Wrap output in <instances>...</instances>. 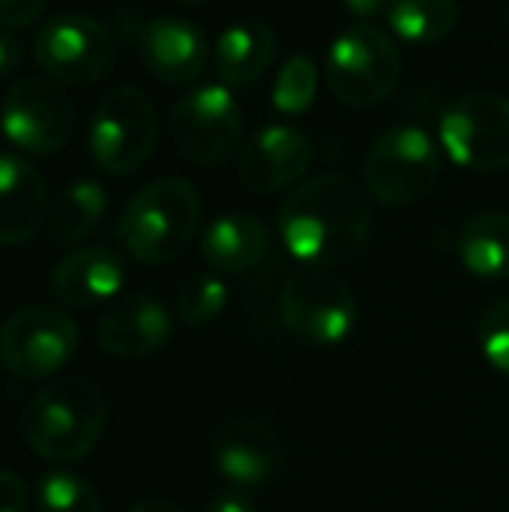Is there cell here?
Segmentation results:
<instances>
[{
	"mask_svg": "<svg viewBox=\"0 0 509 512\" xmlns=\"http://www.w3.org/2000/svg\"><path fill=\"white\" fill-rule=\"evenodd\" d=\"M372 195L345 174H321L288 192L279 237L303 267L333 270L363 255L372 237Z\"/></svg>",
	"mask_w": 509,
	"mask_h": 512,
	"instance_id": "cell-1",
	"label": "cell"
},
{
	"mask_svg": "<svg viewBox=\"0 0 509 512\" xmlns=\"http://www.w3.org/2000/svg\"><path fill=\"white\" fill-rule=\"evenodd\" d=\"M105 393L87 378H60L42 387L21 414L27 447L51 465L84 459L105 429Z\"/></svg>",
	"mask_w": 509,
	"mask_h": 512,
	"instance_id": "cell-2",
	"label": "cell"
},
{
	"mask_svg": "<svg viewBox=\"0 0 509 512\" xmlns=\"http://www.w3.org/2000/svg\"><path fill=\"white\" fill-rule=\"evenodd\" d=\"M201 225V195L183 177H162L129 198L117 219L120 246L141 264L177 261Z\"/></svg>",
	"mask_w": 509,
	"mask_h": 512,
	"instance_id": "cell-3",
	"label": "cell"
},
{
	"mask_svg": "<svg viewBox=\"0 0 509 512\" xmlns=\"http://www.w3.org/2000/svg\"><path fill=\"white\" fill-rule=\"evenodd\" d=\"M441 177L438 141L420 126H393L381 132L363 165V183L372 201L384 207H411L426 198Z\"/></svg>",
	"mask_w": 509,
	"mask_h": 512,
	"instance_id": "cell-4",
	"label": "cell"
},
{
	"mask_svg": "<svg viewBox=\"0 0 509 512\" xmlns=\"http://www.w3.org/2000/svg\"><path fill=\"white\" fill-rule=\"evenodd\" d=\"M399 78V48L381 27L357 21L333 39L327 54V84L339 102L372 108L396 90Z\"/></svg>",
	"mask_w": 509,
	"mask_h": 512,
	"instance_id": "cell-5",
	"label": "cell"
},
{
	"mask_svg": "<svg viewBox=\"0 0 509 512\" xmlns=\"http://www.w3.org/2000/svg\"><path fill=\"white\" fill-rule=\"evenodd\" d=\"M279 315L297 342L309 348H336L357 324V297L336 273L306 267L285 282Z\"/></svg>",
	"mask_w": 509,
	"mask_h": 512,
	"instance_id": "cell-6",
	"label": "cell"
},
{
	"mask_svg": "<svg viewBox=\"0 0 509 512\" xmlns=\"http://www.w3.org/2000/svg\"><path fill=\"white\" fill-rule=\"evenodd\" d=\"M168 135L186 162L216 168L234 156L243 138V108L225 84H201L174 102Z\"/></svg>",
	"mask_w": 509,
	"mask_h": 512,
	"instance_id": "cell-7",
	"label": "cell"
},
{
	"mask_svg": "<svg viewBox=\"0 0 509 512\" xmlns=\"http://www.w3.org/2000/svg\"><path fill=\"white\" fill-rule=\"evenodd\" d=\"M156 111L138 87H114L93 111L87 147L93 162L114 177L141 171L156 150Z\"/></svg>",
	"mask_w": 509,
	"mask_h": 512,
	"instance_id": "cell-8",
	"label": "cell"
},
{
	"mask_svg": "<svg viewBox=\"0 0 509 512\" xmlns=\"http://www.w3.org/2000/svg\"><path fill=\"white\" fill-rule=\"evenodd\" d=\"M444 153L468 171L498 174L509 168V99L501 93L459 96L438 126Z\"/></svg>",
	"mask_w": 509,
	"mask_h": 512,
	"instance_id": "cell-9",
	"label": "cell"
},
{
	"mask_svg": "<svg viewBox=\"0 0 509 512\" xmlns=\"http://www.w3.org/2000/svg\"><path fill=\"white\" fill-rule=\"evenodd\" d=\"M78 348V324L51 303H33L0 327V363L15 378L39 381L57 375Z\"/></svg>",
	"mask_w": 509,
	"mask_h": 512,
	"instance_id": "cell-10",
	"label": "cell"
},
{
	"mask_svg": "<svg viewBox=\"0 0 509 512\" xmlns=\"http://www.w3.org/2000/svg\"><path fill=\"white\" fill-rule=\"evenodd\" d=\"M75 108L63 93V84L48 75L18 78L0 108L3 138L33 156H51L72 138Z\"/></svg>",
	"mask_w": 509,
	"mask_h": 512,
	"instance_id": "cell-11",
	"label": "cell"
},
{
	"mask_svg": "<svg viewBox=\"0 0 509 512\" xmlns=\"http://www.w3.org/2000/svg\"><path fill=\"white\" fill-rule=\"evenodd\" d=\"M39 69L63 87L102 81L114 66V42L102 24L84 15H57L33 39Z\"/></svg>",
	"mask_w": 509,
	"mask_h": 512,
	"instance_id": "cell-12",
	"label": "cell"
},
{
	"mask_svg": "<svg viewBox=\"0 0 509 512\" xmlns=\"http://www.w3.org/2000/svg\"><path fill=\"white\" fill-rule=\"evenodd\" d=\"M315 147L309 135L288 123L264 126L240 153V183L255 195H273L297 183L312 165Z\"/></svg>",
	"mask_w": 509,
	"mask_h": 512,
	"instance_id": "cell-13",
	"label": "cell"
},
{
	"mask_svg": "<svg viewBox=\"0 0 509 512\" xmlns=\"http://www.w3.org/2000/svg\"><path fill=\"white\" fill-rule=\"evenodd\" d=\"M213 465L231 486L258 489L282 465L279 432L261 417H234L213 438Z\"/></svg>",
	"mask_w": 509,
	"mask_h": 512,
	"instance_id": "cell-14",
	"label": "cell"
},
{
	"mask_svg": "<svg viewBox=\"0 0 509 512\" xmlns=\"http://www.w3.org/2000/svg\"><path fill=\"white\" fill-rule=\"evenodd\" d=\"M141 60L165 84H192L207 69L210 45L192 21L162 15L141 30Z\"/></svg>",
	"mask_w": 509,
	"mask_h": 512,
	"instance_id": "cell-15",
	"label": "cell"
},
{
	"mask_svg": "<svg viewBox=\"0 0 509 512\" xmlns=\"http://www.w3.org/2000/svg\"><path fill=\"white\" fill-rule=\"evenodd\" d=\"M171 333H174L171 312L165 309V303H159L150 294H135L120 300L102 315L96 327V339L102 351L123 360L156 354L159 348L168 345Z\"/></svg>",
	"mask_w": 509,
	"mask_h": 512,
	"instance_id": "cell-16",
	"label": "cell"
},
{
	"mask_svg": "<svg viewBox=\"0 0 509 512\" xmlns=\"http://www.w3.org/2000/svg\"><path fill=\"white\" fill-rule=\"evenodd\" d=\"M51 294L63 306L90 309L117 297L126 285V267L117 252L105 246H84L69 252L51 273Z\"/></svg>",
	"mask_w": 509,
	"mask_h": 512,
	"instance_id": "cell-17",
	"label": "cell"
},
{
	"mask_svg": "<svg viewBox=\"0 0 509 512\" xmlns=\"http://www.w3.org/2000/svg\"><path fill=\"white\" fill-rule=\"evenodd\" d=\"M48 219V195L39 171L12 156L0 153V246H21Z\"/></svg>",
	"mask_w": 509,
	"mask_h": 512,
	"instance_id": "cell-18",
	"label": "cell"
},
{
	"mask_svg": "<svg viewBox=\"0 0 509 512\" xmlns=\"http://www.w3.org/2000/svg\"><path fill=\"white\" fill-rule=\"evenodd\" d=\"M270 234L258 216L225 213L201 237V258L216 273H249L267 255Z\"/></svg>",
	"mask_w": 509,
	"mask_h": 512,
	"instance_id": "cell-19",
	"label": "cell"
},
{
	"mask_svg": "<svg viewBox=\"0 0 509 512\" xmlns=\"http://www.w3.org/2000/svg\"><path fill=\"white\" fill-rule=\"evenodd\" d=\"M276 54V33L264 21L246 18L225 27L216 39L213 60L225 84H252L261 78Z\"/></svg>",
	"mask_w": 509,
	"mask_h": 512,
	"instance_id": "cell-20",
	"label": "cell"
},
{
	"mask_svg": "<svg viewBox=\"0 0 509 512\" xmlns=\"http://www.w3.org/2000/svg\"><path fill=\"white\" fill-rule=\"evenodd\" d=\"M462 267L489 282L509 279V213L489 210L471 216L456 240Z\"/></svg>",
	"mask_w": 509,
	"mask_h": 512,
	"instance_id": "cell-21",
	"label": "cell"
},
{
	"mask_svg": "<svg viewBox=\"0 0 509 512\" xmlns=\"http://www.w3.org/2000/svg\"><path fill=\"white\" fill-rule=\"evenodd\" d=\"M108 195L96 180H75L48 207V231L57 243L75 246L90 237L105 219Z\"/></svg>",
	"mask_w": 509,
	"mask_h": 512,
	"instance_id": "cell-22",
	"label": "cell"
},
{
	"mask_svg": "<svg viewBox=\"0 0 509 512\" xmlns=\"http://www.w3.org/2000/svg\"><path fill=\"white\" fill-rule=\"evenodd\" d=\"M390 30L411 45H435L453 33L459 24L456 0H390L387 6Z\"/></svg>",
	"mask_w": 509,
	"mask_h": 512,
	"instance_id": "cell-23",
	"label": "cell"
},
{
	"mask_svg": "<svg viewBox=\"0 0 509 512\" xmlns=\"http://www.w3.org/2000/svg\"><path fill=\"white\" fill-rule=\"evenodd\" d=\"M33 501L39 512H102L93 486L84 477L72 471H60V468L39 477Z\"/></svg>",
	"mask_w": 509,
	"mask_h": 512,
	"instance_id": "cell-24",
	"label": "cell"
},
{
	"mask_svg": "<svg viewBox=\"0 0 509 512\" xmlns=\"http://www.w3.org/2000/svg\"><path fill=\"white\" fill-rule=\"evenodd\" d=\"M228 306V285L219 273H195L177 294V315L186 327H210Z\"/></svg>",
	"mask_w": 509,
	"mask_h": 512,
	"instance_id": "cell-25",
	"label": "cell"
},
{
	"mask_svg": "<svg viewBox=\"0 0 509 512\" xmlns=\"http://www.w3.org/2000/svg\"><path fill=\"white\" fill-rule=\"evenodd\" d=\"M318 93V69L306 54H294L285 60L273 81V108L279 114L297 117L306 114Z\"/></svg>",
	"mask_w": 509,
	"mask_h": 512,
	"instance_id": "cell-26",
	"label": "cell"
},
{
	"mask_svg": "<svg viewBox=\"0 0 509 512\" xmlns=\"http://www.w3.org/2000/svg\"><path fill=\"white\" fill-rule=\"evenodd\" d=\"M480 351L486 363L509 375V297L492 303L480 318Z\"/></svg>",
	"mask_w": 509,
	"mask_h": 512,
	"instance_id": "cell-27",
	"label": "cell"
},
{
	"mask_svg": "<svg viewBox=\"0 0 509 512\" xmlns=\"http://www.w3.org/2000/svg\"><path fill=\"white\" fill-rule=\"evenodd\" d=\"M45 9V0H0V24L3 27H27Z\"/></svg>",
	"mask_w": 509,
	"mask_h": 512,
	"instance_id": "cell-28",
	"label": "cell"
},
{
	"mask_svg": "<svg viewBox=\"0 0 509 512\" xmlns=\"http://www.w3.org/2000/svg\"><path fill=\"white\" fill-rule=\"evenodd\" d=\"M24 507H27V492L21 477L9 468H0V512H24Z\"/></svg>",
	"mask_w": 509,
	"mask_h": 512,
	"instance_id": "cell-29",
	"label": "cell"
},
{
	"mask_svg": "<svg viewBox=\"0 0 509 512\" xmlns=\"http://www.w3.org/2000/svg\"><path fill=\"white\" fill-rule=\"evenodd\" d=\"M207 512H255V501L246 489L231 486L207 504Z\"/></svg>",
	"mask_w": 509,
	"mask_h": 512,
	"instance_id": "cell-30",
	"label": "cell"
},
{
	"mask_svg": "<svg viewBox=\"0 0 509 512\" xmlns=\"http://www.w3.org/2000/svg\"><path fill=\"white\" fill-rule=\"evenodd\" d=\"M342 6L360 21V24H372V18L384 15L390 0H342Z\"/></svg>",
	"mask_w": 509,
	"mask_h": 512,
	"instance_id": "cell-31",
	"label": "cell"
},
{
	"mask_svg": "<svg viewBox=\"0 0 509 512\" xmlns=\"http://www.w3.org/2000/svg\"><path fill=\"white\" fill-rule=\"evenodd\" d=\"M18 63H21V45L12 36L0 33V78H6L12 69H18Z\"/></svg>",
	"mask_w": 509,
	"mask_h": 512,
	"instance_id": "cell-32",
	"label": "cell"
},
{
	"mask_svg": "<svg viewBox=\"0 0 509 512\" xmlns=\"http://www.w3.org/2000/svg\"><path fill=\"white\" fill-rule=\"evenodd\" d=\"M126 512H180L171 501H162V498H147V501H138L132 504Z\"/></svg>",
	"mask_w": 509,
	"mask_h": 512,
	"instance_id": "cell-33",
	"label": "cell"
},
{
	"mask_svg": "<svg viewBox=\"0 0 509 512\" xmlns=\"http://www.w3.org/2000/svg\"><path fill=\"white\" fill-rule=\"evenodd\" d=\"M174 3H186V6H192V3H207V0H174Z\"/></svg>",
	"mask_w": 509,
	"mask_h": 512,
	"instance_id": "cell-34",
	"label": "cell"
}]
</instances>
